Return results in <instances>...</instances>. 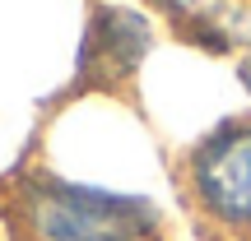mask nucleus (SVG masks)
I'll list each match as a JSON object with an SVG mask.
<instances>
[{
  "label": "nucleus",
  "mask_w": 251,
  "mask_h": 241,
  "mask_svg": "<svg viewBox=\"0 0 251 241\" xmlns=\"http://www.w3.org/2000/svg\"><path fill=\"white\" fill-rule=\"evenodd\" d=\"M33 227L42 241H149L158 214L144 199L89 186H42L33 195Z\"/></svg>",
  "instance_id": "1"
},
{
  "label": "nucleus",
  "mask_w": 251,
  "mask_h": 241,
  "mask_svg": "<svg viewBox=\"0 0 251 241\" xmlns=\"http://www.w3.org/2000/svg\"><path fill=\"white\" fill-rule=\"evenodd\" d=\"M191 190L219 227L251 232V121L224 125L196 149Z\"/></svg>",
  "instance_id": "2"
},
{
  "label": "nucleus",
  "mask_w": 251,
  "mask_h": 241,
  "mask_svg": "<svg viewBox=\"0 0 251 241\" xmlns=\"http://www.w3.org/2000/svg\"><path fill=\"white\" fill-rule=\"evenodd\" d=\"M89 46H93V56L107 61V74H126L149 51V23L140 14H130V9H102Z\"/></svg>",
  "instance_id": "3"
}]
</instances>
